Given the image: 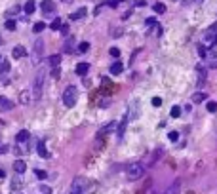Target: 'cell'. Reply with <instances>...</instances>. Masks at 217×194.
<instances>
[{
	"instance_id": "obj_40",
	"label": "cell",
	"mask_w": 217,
	"mask_h": 194,
	"mask_svg": "<svg viewBox=\"0 0 217 194\" xmlns=\"http://www.w3.org/2000/svg\"><path fill=\"white\" fill-rule=\"evenodd\" d=\"M17 12H19V8H17V6H13V8H12V10L8 12V15L12 17V15H15V13H17Z\"/></svg>"
},
{
	"instance_id": "obj_21",
	"label": "cell",
	"mask_w": 217,
	"mask_h": 194,
	"mask_svg": "<svg viewBox=\"0 0 217 194\" xmlns=\"http://www.w3.org/2000/svg\"><path fill=\"white\" fill-rule=\"evenodd\" d=\"M162 152H164V150H162V148H156V150H154V154H153V156H150V160H149V166H153V164H154V162L158 160V158H160V156H162Z\"/></svg>"
},
{
	"instance_id": "obj_2",
	"label": "cell",
	"mask_w": 217,
	"mask_h": 194,
	"mask_svg": "<svg viewBox=\"0 0 217 194\" xmlns=\"http://www.w3.org/2000/svg\"><path fill=\"white\" fill-rule=\"evenodd\" d=\"M143 175H145L143 164H132V166H128V169H126V177L129 181H137V179H141Z\"/></svg>"
},
{
	"instance_id": "obj_30",
	"label": "cell",
	"mask_w": 217,
	"mask_h": 194,
	"mask_svg": "<svg viewBox=\"0 0 217 194\" xmlns=\"http://www.w3.org/2000/svg\"><path fill=\"white\" fill-rule=\"evenodd\" d=\"M108 53H111L112 57H120V49L118 48H111V49H108Z\"/></svg>"
},
{
	"instance_id": "obj_49",
	"label": "cell",
	"mask_w": 217,
	"mask_h": 194,
	"mask_svg": "<svg viewBox=\"0 0 217 194\" xmlns=\"http://www.w3.org/2000/svg\"><path fill=\"white\" fill-rule=\"evenodd\" d=\"M217 44V34H215V36H213V40H212V46H215Z\"/></svg>"
},
{
	"instance_id": "obj_37",
	"label": "cell",
	"mask_w": 217,
	"mask_h": 194,
	"mask_svg": "<svg viewBox=\"0 0 217 194\" xmlns=\"http://www.w3.org/2000/svg\"><path fill=\"white\" fill-rule=\"evenodd\" d=\"M198 53H200L202 59H206V48L204 46H198Z\"/></svg>"
},
{
	"instance_id": "obj_16",
	"label": "cell",
	"mask_w": 217,
	"mask_h": 194,
	"mask_svg": "<svg viewBox=\"0 0 217 194\" xmlns=\"http://www.w3.org/2000/svg\"><path fill=\"white\" fill-rule=\"evenodd\" d=\"M48 63H50V67L55 69V67H59V63H61V55L57 53V55H50L48 57Z\"/></svg>"
},
{
	"instance_id": "obj_14",
	"label": "cell",
	"mask_w": 217,
	"mask_h": 194,
	"mask_svg": "<svg viewBox=\"0 0 217 194\" xmlns=\"http://www.w3.org/2000/svg\"><path fill=\"white\" fill-rule=\"evenodd\" d=\"M74 70H76V74L84 76V74H88V70H90V65H88V63H78Z\"/></svg>"
},
{
	"instance_id": "obj_27",
	"label": "cell",
	"mask_w": 217,
	"mask_h": 194,
	"mask_svg": "<svg viewBox=\"0 0 217 194\" xmlns=\"http://www.w3.org/2000/svg\"><path fill=\"white\" fill-rule=\"evenodd\" d=\"M170 114H171V118H179L181 116V107H177V105L171 107V112Z\"/></svg>"
},
{
	"instance_id": "obj_4",
	"label": "cell",
	"mask_w": 217,
	"mask_h": 194,
	"mask_svg": "<svg viewBox=\"0 0 217 194\" xmlns=\"http://www.w3.org/2000/svg\"><path fill=\"white\" fill-rule=\"evenodd\" d=\"M42 52H44V42H42V40H36V42H34V48H33V63H34V65L40 61Z\"/></svg>"
},
{
	"instance_id": "obj_46",
	"label": "cell",
	"mask_w": 217,
	"mask_h": 194,
	"mask_svg": "<svg viewBox=\"0 0 217 194\" xmlns=\"http://www.w3.org/2000/svg\"><path fill=\"white\" fill-rule=\"evenodd\" d=\"M4 65H6V59H4V55H0V69H2Z\"/></svg>"
},
{
	"instance_id": "obj_9",
	"label": "cell",
	"mask_w": 217,
	"mask_h": 194,
	"mask_svg": "<svg viewBox=\"0 0 217 194\" xmlns=\"http://www.w3.org/2000/svg\"><path fill=\"white\" fill-rule=\"evenodd\" d=\"M13 109V103L10 101L8 97H0V112H8Z\"/></svg>"
},
{
	"instance_id": "obj_5",
	"label": "cell",
	"mask_w": 217,
	"mask_h": 194,
	"mask_svg": "<svg viewBox=\"0 0 217 194\" xmlns=\"http://www.w3.org/2000/svg\"><path fill=\"white\" fill-rule=\"evenodd\" d=\"M40 8H42V13H44V15H53L55 4H53V0H42Z\"/></svg>"
},
{
	"instance_id": "obj_42",
	"label": "cell",
	"mask_w": 217,
	"mask_h": 194,
	"mask_svg": "<svg viewBox=\"0 0 217 194\" xmlns=\"http://www.w3.org/2000/svg\"><path fill=\"white\" fill-rule=\"evenodd\" d=\"M120 2H122V0H111V2H108V6H111V8H116Z\"/></svg>"
},
{
	"instance_id": "obj_36",
	"label": "cell",
	"mask_w": 217,
	"mask_h": 194,
	"mask_svg": "<svg viewBox=\"0 0 217 194\" xmlns=\"http://www.w3.org/2000/svg\"><path fill=\"white\" fill-rule=\"evenodd\" d=\"M34 173H36V177H38V179H46V171H42V169H36Z\"/></svg>"
},
{
	"instance_id": "obj_50",
	"label": "cell",
	"mask_w": 217,
	"mask_h": 194,
	"mask_svg": "<svg viewBox=\"0 0 217 194\" xmlns=\"http://www.w3.org/2000/svg\"><path fill=\"white\" fill-rule=\"evenodd\" d=\"M4 175H6V173H4V169H0V179H2Z\"/></svg>"
},
{
	"instance_id": "obj_34",
	"label": "cell",
	"mask_w": 217,
	"mask_h": 194,
	"mask_svg": "<svg viewBox=\"0 0 217 194\" xmlns=\"http://www.w3.org/2000/svg\"><path fill=\"white\" fill-rule=\"evenodd\" d=\"M65 53H72V40H69L65 44Z\"/></svg>"
},
{
	"instance_id": "obj_17",
	"label": "cell",
	"mask_w": 217,
	"mask_h": 194,
	"mask_svg": "<svg viewBox=\"0 0 217 194\" xmlns=\"http://www.w3.org/2000/svg\"><path fill=\"white\" fill-rule=\"evenodd\" d=\"M38 156H40V158H50V152H48V148H46V143H44V141H40V143H38Z\"/></svg>"
},
{
	"instance_id": "obj_19",
	"label": "cell",
	"mask_w": 217,
	"mask_h": 194,
	"mask_svg": "<svg viewBox=\"0 0 217 194\" xmlns=\"http://www.w3.org/2000/svg\"><path fill=\"white\" fill-rule=\"evenodd\" d=\"M206 99H208V95H206L204 91H198V93H194V95H192V101L194 103H202V101H206Z\"/></svg>"
},
{
	"instance_id": "obj_23",
	"label": "cell",
	"mask_w": 217,
	"mask_h": 194,
	"mask_svg": "<svg viewBox=\"0 0 217 194\" xmlns=\"http://www.w3.org/2000/svg\"><path fill=\"white\" fill-rule=\"evenodd\" d=\"M29 139V131L27 129H21V131L17 133V143H25Z\"/></svg>"
},
{
	"instance_id": "obj_25",
	"label": "cell",
	"mask_w": 217,
	"mask_h": 194,
	"mask_svg": "<svg viewBox=\"0 0 217 194\" xmlns=\"http://www.w3.org/2000/svg\"><path fill=\"white\" fill-rule=\"evenodd\" d=\"M88 49H90V44H88V42H80V46L76 48V52H78V53H86Z\"/></svg>"
},
{
	"instance_id": "obj_24",
	"label": "cell",
	"mask_w": 217,
	"mask_h": 194,
	"mask_svg": "<svg viewBox=\"0 0 217 194\" xmlns=\"http://www.w3.org/2000/svg\"><path fill=\"white\" fill-rule=\"evenodd\" d=\"M44 29H46V23H44V21H38V23H34L33 31H34V32H42Z\"/></svg>"
},
{
	"instance_id": "obj_38",
	"label": "cell",
	"mask_w": 217,
	"mask_h": 194,
	"mask_svg": "<svg viewBox=\"0 0 217 194\" xmlns=\"http://www.w3.org/2000/svg\"><path fill=\"white\" fill-rule=\"evenodd\" d=\"M153 107H162V99L160 97H154L153 99Z\"/></svg>"
},
{
	"instance_id": "obj_31",
	"label": "cell",
	"mask_w": 217,
	"mask_h": 194,
	"mask_svg": "<svg viewBox=\"0 0 217 194\" xmlns=\"http://www.w3.org/2000/svg\"><path fill=\"white\" fill-rule=\"evenodd\" d=\"M52 76H53V78H57V80H59V76H61V70H59V67L52 69Z\"/></svg>"
},
{
	"instance_id": "obj_44",
	"label": "cell",
	"mask_w": 217,
	"mask_h": 194,
	"mask_svg": "<svg viewBox=\"0 0 217 194\" xmlns=\"http://www.w3.org/2000/svg\"><path fill=\"white\" fill-rule=\"evenodd\" d=\"M40 192L42 194H50V189H48V186H40Z\"/></svg>"
},
{
	"instance_id": "obj_1",
	"label": "cell",
	"mask_w": 217,
	"mask_h": 194,
	"mask_svg": "<svg viewBox=\"0 0 217 194\" xmlns=\"http://www.w3.org/2000/svg\"><path fill=\"white\" fill-rule=\"evenodd\" d=\"M44 78H46L44 73H38V74H36V78H34V84H33V97H34V103H38V101H40V97H42Z\"/></svg>"
},
{
	"instance_id": "obj_35",
	"label": "cell",
	"mask_w": 217,
	"mask_h": 194,
	"mask_svg": "<svg viewBox=\"0 0 217 194\" xmlns=\"http://www.w3.org/2000/svg\"><path fill=\"white\" fill-rule=\"evenodd\" d=\"M168 137H170V141H173V143H175V141L179 139V133H177V131H170V135H168Z\"/></svg>"
},
{
	"instance_id": "obj_18",
	"label": "cell",
	"mask_w": 217,
	"mask_h": 194,
	"mask_svg": "<svg viewBox=\"0 0 217 194\" xmlns=\"http://www.w3.org/2000/svg\"><path fill=\"white\" fill-rule=\"evenodd\" d=\"M86 13H88V10H86V8H80V10H76L74 13H71V19H72V21H78V19H82Z\"/></svg>"
},
{
	"instance_id": "obj_3",
	"label": "cell",
	"mask_w": 217,
	"mask_h": 194,
	"mask_svg": "<svg viewBox=\"0 0 217 194\" xmlns=\"http://www.w3.org/2000/svg\"><path fill=\"white\" fill-rule=\"evenodd\" d=\"M76 99H78V91H76V88L74 86H69L67 90L63 91V103H65V107H74L76 105Z\"/></svg>"
},
{
	"instance_id": "obj_12",
	"label": "cell",
	"mask_w": 217,
	"mask_h": 194,
	"mask_svg": "<svg viewBox=\"0 0 217 194\" xmlns=\"http://www.w3.org/2000/svg\"><path fill=\"white\" fill-rule=\"evenodd\" d=\"M71 190H86V181L84 179H74V181H72V186H71Z\"/></svg>"
},
{
	"instance_id": "obj_10",
	"label": "cell",
	"mask_w": 217,
	"mask_h": 194,
	"mask_svg": "<svg viewBox=\"0 0 217 194\" xmlns=\"http://www.w3.org/2000/svg\"><path fill=\"white\" fill-rule=\"evenodd\" d=\"M179 190H181V181H179V179H175V181L168 186V190H166L164 194H179Z\"/></svg>"
},
{
	"instance_id": "obj_8",
	"label": "cell",
	"mask_w": 217,
	"mask_h": 194,
	"mask_svg": "<svg viewBox=\"0 0 217 194\" xmlns=\"http://www.w3.org/2000/svg\"><path fill=\"white\" fill-rule=\"evenodd\" d=\"M126 128H128V112L124 114V118L120 120V124H118V128H116V137H118V139H122V137H124V131H126Z\"/></svg>"
},
{
	"instance_id": "obj_26",
	"label": "cell",
	"mask_w": 217,
	"mask_h": 194,
	"mask_svg": "<svg viewBox=\"0 0 217 194\" xmlns=\"http://www.w3.org/2000/svg\"><path fill=\"white\" fill-rule=\"evenodd\" d=\"M153 10H154L156 13H166V6H164L162 2H156V4L153 6Z\"/></svg>"
},
{
	"instance_id": "obj_22",
	"label": "cell",
	"mask_w": 217,
	"mask_h": 194,
	"mask_svg": "<svg viewBox=\"0 0 217 194\" xmlns=\"http://www.w3.org/2000/svg\"><path fill=\"white\" fill-rule=\"evenodd\" d=\"M208 67L209 69H217V55L215 53H212V55L208 57Z\"/></svg>"
},
{
	"instance_id": "obj_13",
	"label": "cell",
	"mask_w": 217,
	"mask_h": 194,
	"mask_svg": "<svg viewBox=\"0 0 217 194\" xmlns=\"http://www.w3.org/2000/svg\"><path fill=\"white\" fill-rule=\"evenodd\" d=\"M13 171H15V173H25V171H27V164L23 160H15V164H13Z\"/></svg>"
},
{
	"instance_id": "obj_28",
	"label": "cell",
	"mask_w": 217,
	"mask_h": 194,
	"mask_svg": "<svg viewBox=\"0 0 217 194\" xmlns=\"http://www.w3.org/2000/svg\"><path fill=\"white\" fill-rule=\"evenodd\" d=\"M50 27H52L53 31H57V29H59V31H61V27H63V23H61V19L57 17V19H53V21H52V25H50Z\"/></svg>"
},
{
	"instance_id": "obj_41",
	"label": "cell",
	"mask_w": 217,
	"mask_h": 194,
	"mask_svg": "<svg viewBox=\"0 0 217 194\" xmlns=\"http://www.w3.org/2000/svg\"><path fill=\"white\" fill-rule=\"evenodd\" d=\"M99 107H101V109H107V107H108V99H103V101H99Z\"/></svg>"
},
{
	"instance_id": "obj_7",
	"label": "cell",
	"mask_w": 217,
	"mask_h": 194,
	"mask_svg": "<svg viewBox=\"0 0 217 194\" xmlns=\"http://www.w3.org/2000/svg\"><path fill=\"white\" fill-rule=\"evenodd\" d=\"M19 101L21 105H31L34 103V97H33V90H23L19 93Z\"/></svg>"
},
{
	"instance_id": "obj_48",
	"label": "cell",
	"mask_w": 217,
	"mask_h": 194,
	"mask_svg": "<svg viewBox=\"0 0 217 194\" xmlns=\"http://www.w3.org/2000/svg\"><path fill=\"white\" fill-rule=\"evenodd\" d=\"M6 150H8V147H6V145H4V147H0V154H4Z\"/></svg>"
},
{
	"instance_id": "obj_29",
	"label": "cell",
	"mask_w": 217,
	"mask_h": 194,
	"mask_svg": "<svg viewBox=\"0 0 217 194\" xmlns=\"http://www.w3.org/2000/svg\"><path fill=\"white\" fill-rule=\"evenodd\" d=\"M208 111H209V112H215V111H217V103H215V101H209V103H208Z\"/></svg>"
},
{
	"instance_id": "obj_33",
	"label": "cell",
	"mask_w": 217,
	"mask_h": 194,
	"mask_svg": "<svg viewBox=\"0 0 217 194\" xmlns=\"http://www.w3.org/2000/svg\"><path fill=\"white\" fill-rule=\"evenodd\" d=\"M145 23H147V27H156V25H158V23H156V19H154V17H149L147 21H145Z\"/></svg>"
},
{
	"instance_id": "obj_39",
	"label": "cell",
	"mask_w": 217,
	"mask_h": 194,
	"mask_svg": "<svg viewBox=\"0 0 217 194\" xmlns=\"http://www.w3.org/2000/svg\"><path fill=\"white\" fill-rule=\"evenodd\" d=\"M13 152H15L17 156H21V154H23V152H25V150H23V148H21V147L17 145V147H13Z\"/></svg>"
},
{
	"instance_id": "obj_45",
	"label": "cell",
	"mask_w": 217,
	"mask_h": 194,
	"mask_svg": "<svg viewBox=\"0 0 217 194\" xmlns=\"http://www.w3.org/2000/svg\"><path fill=\"white\" fill-rule=\"evenodd\" d=\"M61 32L67 34V32H69V25H63V27H61Z\"/></svg>"
},
{
	"instance_id": "obj_32",
	"label": "cell",
	"mask_w": 217,
	"mask_h": 194,
	"mask_svg": "<svg viewBox=\"0 0 217 194\" xmlns=\"http://www.w3.org/2000/svg\"><path fill=\"white\" fill-rule=\"evenodd\" d=\"M6 29L8 31H15V21H6Z\"/></svg>"
},
{
	"instance_id": "obj_52",
	"label": "cell",
	"mask_w": 217,
	"mask_h": 194,
	"mask_svg": "<svg viewBox=\"0 0 217 194\" xmlns=\"http://www.w3.org/2000/svg\"><path fill=\"white\" fill-rule=\"evenodd\" d=\"M194 2H202V0H194Z\"/></svg>"
},
{
	"instance_id": "obj_11",
	"label": "cell",
	"mask_w": 217,
	"mask_h": 194,
	"mask_svg": "<svg viewBox=\"0 0 217 194\" xmlns=\"http://www.w3.org/2000/svg\"><path fill=\"white\" fill-rule=\"evenodd\" d=\"M12 55H13V59H21V57H25V55H27V48H23V46H15V48H13V52H12Z\"/></svg>"
},
{
	"instance_id": "obj_51",
	"label": "cell",
	"mask_w": 217,
	"mask_h": 194,
	"mask_svg": "<svg viewBox=\"0 0 217 194\" xmlns=\"http://www.w3.org/2000/svg\"><path fill=\"white\" fill-rule=\"evenodd\" d=\"M63 2H65V4H69V2H72V0H63Z\"/></svg>"
},
{
	"instance_id": "obj_20",
	"label": "cell",
	"mask_w": 217,
	"mask_h": 194,
	"mask_svg": "<svg viewBox=\"0 0 217 194\" xmlns=\"http://www.w3.org/2000/svg\"><path fill=\"white\" fill-rule=\"evenodd\" d=\"M34 8H36V4L33 2V0H29V2L23 6V10H25V13H27V15H31V13L34 12Z\"/></svg>"
},
{
	"instance_id": "obj_15",
	"label": "cell",
	"mask_w": 217,
	"mask_h": 194,
	"mask_svg": "<svg viewBox=\"0 0 217 194\" xmlns=\"http://www.w3.org/2000/svg\"><path fill=\"white\" fill-rule=\"evenodd\" d=\"M108 70H111V74H120L122 70H124V65H122L120 61H114V63L111 65V69H108Z\"/></svg>"
},
{
	"instance_id": "obj_6",
	"label": "cell",
	"mask_w": 217,
	"mask_h": 194,
	"mask_svg": "<svg viewBox=\"0 0 217 194\" xmlns=\"http://www.w3.org/2000/svg\"><path fill=\"white\" fill-rule=\"evenodd\" d=\"M116 128H118V124H116V122H108L107 126H103V128H101L99 131H97V139H103V137H105L107 133L114 131V129H116Z\"/></svg>"
},
{
	"instance_id": "obj_43",
	"label": "cell",
	"mask_w": 217,
	"mask_h": 194,
	"mask_svg": "<svg viewBox=\"0 0 217 194\" xmlns=\"http://www.w3.org/2000/svg\"><path fill=\"white\" fill-rule=\"evenodd\" d=\"M111 34L116 38V36H120V34H122V31H120V29H118V31H111Z\"/></svg>"
},
{
	"instance_id": "obj_47",
	"label": "cell",
	"mask_w": 217,
	"mask_h": 194,
	"mask_svg": "<svg viewBox=\"0 0 217 194\" xmlns=\"http://www.w3.org/2000/svg\"><path fill=\"white\" fill-rule=\"evenodd\" d=\"M86 190H71V194H84Z\"/></svg>"
}]
</instances>
